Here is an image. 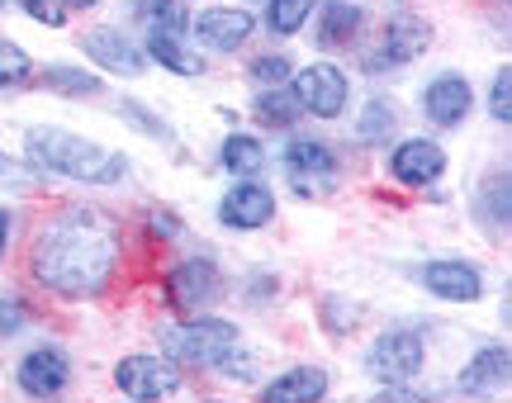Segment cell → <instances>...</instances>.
<instances>
[{
	"label": "cell",
	"instance_id": "1",
	"mask_svg": "<svg viewBox=\"0 0 512 403\" xmlns=\"http://www.w3.org/2000/svg\"><path fill=\"white\" fill-rule=\"evenodd\" d=\"M119 266V233L100 209L67 204L38 228L29 271L48 294L62 299H95L110 290Z\"/></svg>",
	"mask_w": 512,
	"mask_h": 403
},
{
	"label": "cell",
	"instance_id": "2",
	"mask_svg": "<svg viewBox=\"0 0 512 403\" xmlns=\"http://www.w3.org/2000/svg\"><path fill=\"white\" fill-rule=\"evenodd\" d=\"M24 157L43 176H67L81 185H119L128 176V157L110 147L76 138L67 129H29L24 133Z\"/></svg>",
	"mask_w": 512,
	"mask_h": 403
},
{
	"label": "cell",
	"instance_id": "3",
	"mask_svg": "<svg viewBox=\"0 0 512 403\" xmlns=\"http://www.w3.org/2000/svg\"><path fill=\"white\" fill-rule=\"evenodd\" d=\"M238 347V323L228 318H185L162 328V351L171 366H219Z\"/></svg>",
	"mask_w": 512,
	"mask_h": 403
},
{
	"label": "cell",
	"instance_id": "4",
	"mask_svg": "<svg viewBox=\"0 0 512 403\" xmlns=\"http://www.w3.org/2000/svg\"><path fill=\"white\" fill-rule=\"evenodd\" d=\"M162 290H166V304L176 313H200L223 294V275L209 257H190V261H181V266H171V275L162 280Z\"/></svg>",
	"mask_w": 512,
	"mask_h": 403
},
{
	"label": "cell",
	"instance_id": "5",
	"mask_svg": "<svg viewBox=\"0 0 512 403\" xmlns=\"http://www.w3.org/2000/svg\"><path fill=\"white\" fill-rule=\"evenodd\" d=\"M294 100H299V110L313 114V119H337V114L347 110V72L342 67H332V62H309L304 72H294Z\"/></svg>",
	"mask_w": 512,
	"mask_h": 403
},
{
	"label": "cell",
	"instance_id": "6",
	"mask_svg": "<svg viewBox=\"0 0 512 403\" xmlns=\"http://www.w3.org/2000/svg\"><path fill=\"white\" fill-rule=\"evenodd\" d=\"M366 370L380 380V385H408V380L422 370V337L413 328L384 332L380 342L370 347Z\"/></svg>",
	"mask_w": 512,
	"mask_h": 403
},
{
	"label": "cell",
	"instance_id": "7",
	"mask_svg": "<svg viewBox=\"0 0 512 403\" xmlns=\"http://www.w3.org/2000/svg\"><path fill=\"white\" fill-rule=\"evenodd\" d=\"M114 385L124 389V394H133L138 403H157L181 389V370L171 366L166 356H143L138 351V356H124L114 366Z\"/></svg>",
	"mask_w": 512,
	"mask_h": 403
},
{
	"label": "cell",
	"instance_id": "8",
	"mask_svg": "<svg viewBox=\"0 0 512 403\" xmlns=\"http://www.w3.org/2000/svg\"><path fill=\"white\" fill-rule=\"evenodd\" d=\"M432 48V24L422 15H408V10H399V15L384 19V38H380V57H366L370 72H384V67H403V62H413L418 53H427Z\"/></svg>",
	"mask_w": 512,
	"mask_h": 403
},
{
	"label": "cell",
	"instance_id": "9",
	"mask_svg": "<svg viewBox=\"0 0 512 403\" xmlns=\"http://www.w3.org/2000/svg\"><path fill=\"white\" fill-rule=\"evenodd\" d=\"M190 34L200 38V48H209V53H233L256 34V19L238 5H209L190 19Z\"/></svg>",
	"mask_w": 512,
	"mask_h": 403
},
{
	"label": "cell",
	"instance_id": "10",
	"mask_svg": "<svg viewBox=\"0 0 512 403\" xmlns=\"http://www.w3.org/2000/svg\"><path fill=\"white\" fill-rule=\"evenodd\" d=\"M285 166H290V181L299 195H318L337 176V152L328 143H318V138H294L285 147Z\"/></svg>",
	"mask_w": 512,
	"mask_h": 403
},
{
	"label": "cell",
	"instance_id": "11",
	"mask_svg": "<svg viewBox=\"0 0 512 403\" xmlns=\"http://www.w3.org/2000/svg\"><path fill=\"white\" fill-rule=\"evenodd\" d=\"M441 171H446V152L437 143H427V138H408L389 152V176L399 185H413V190H427V185L441 181Z\"/></svg>",
	"mask_w": 512,
	"mask_h": 403
},
{
	"label": "cell",
	"instance_id": "12",
	"mask_svg": "<svg viewBox=\"0 0 512 403\" xmlns=\"http://www.w3.org/2000/svg\"><path fill=\"white\" fill-rule=\"evenodd\" d=\"M275 219V195L261 181H238L228 195L219 200V223L238 228V233H252V228H266Z\"/></svg>",
	"mask_w": 512,
	"mask_h": 403
},
{
	"label": "cell",
	"instance_id": "13",
	"mask_svg": "<svg viewBox=\"0 0 512 403\" xmlns=\"http://www.w3.org/2000/svg\"><path fill=\"white\" fill-rule=\"evenodd\" d=\"M15 380L29 399H57V394L67 389V380H72V366H67V356L57 347H38L19 361Z\"/></svg>",
	"mask_w": 512,
	"mask_h": 403
},
{
	"label": "cell",
	"instance_id": "14",
	"mask_svg": "<svg viewBox=\"0 0 512 403\" xmlns=\"http://www.w3.org/2000/svg\"><path fill=\"white\" fill-rule=\"evenodd\" d=\"M470 105H475V91H470V81L456 76V72L427 81V91H422V114H427L437 129H456V124H465Z\"/></svg>",
	"mask_w": 512,
	"mask_h": 403
},
{
	"label": "cell",
	"instance_id": "15",
	"mask_svg": "<svg viewBox=\"0 0 512 403\" xmlns=\"http://www.w3.org/2000/svg\"><path fill=\"white\" fill-rule=\"evenodd\" d=\"M422 285L437 299H446V304H475L484 294V275L470 261H427L422 266Z\"/></svg>",
	"mask_w": 512,
	"mask_h": 403
},
{
	"label": "cell",
	"instance_id": "16",
	"mask_svg": "<svg viewBox=\"0 0 512 403\" xmlns=\"http://www.w3.org/2000/svg\"><path fill=\"white\" fill-rule=\"evenodd\" d=\"M81 53L91 57V62H100L105 72H119V76H138L147 67V57L119 29H86L81 34Z\"/></svg>",
	"mask_w": 512,
	"mask_h": 403
},
{
	"label": "cell",
	"instance_id": "17",
	"mask_svg": "<svg viewBox=\"0 0 512 403\" xmlns=\"http://www.w3.org/2000/svg\"><path fill=\"white\" fill-rule=\"evenodd\" d=\"M323 399H328V370L323 366H294L261 389V403H323Z\"/></svg>",
	"mask_w": 512,
	"mask_h": 403
},
{
	"label": "cell",
	"instance_id": "18",
	"mask_svg": "<svg viewBox=\"0 0 512 403\" xmlns=\"http://www.w3.org/2000/svg\"><path fill=\"white\" fill-rule=\"evenodd\" d=\"M366 29V5L361 0H328L318 10V43L323 48H347L351 38H361Z\"/></svg>",
	"mask_w": 512,
	"mask_h": 403
},
{
	"label": "cell",
	"instance_id": "19",
	"mask_svg": "<svg viewBox=\"0 0 512 403\" xmlns=\"http://www.w3.org/2000/svg\"><path fill=\"white\" fill-rule=\"evenodd\" d=\"M460 394H494L508 385V347H484L470 356V366L460 370Z\"/></svg>",
	"mask_w": 512,
	"mask_h": 403
},
{
	"label": "cell",
	"instance_id": "20",
	"mask_svg": "<svg viewBox=\"0 0 512 403\" xmlns=\"http://www.w3.org/2000/svg\"><path fill=\"white\" fill-rule=\"evenodd\" d=\"M219 162L233 181H256V176L266 171V147H261V138H252V133H228Z\"/></svg>",
	"mask_w": 512,
	"mask_h": 403
},
{
	"label": "cell",
	"instance_id": "21",
	"mask_svg": "<svg viewBox=\"0 0 512 403\" xmlns=\"http://www.w3.org/2000/svg\"><path fill=\"white\" fill-rule=\"evenodd\" d=\"M143 53H152V62H162L166 72H176V76H200L204 72V57L190 53L181 34H157V29H147Z\"/></svg>",
	"mask_w": 512,
	"mask_h": 403
},
{
	"label": "cell",
	"instance_id": "22",
	"mask_svg": "<svg viewBox=\"0 0 512 403\" xmlns=\"http://www.w3.org/2000/svg\"><path fill=\"white\" fill-rule=\"evenodd\" d=\"M128 10H133L138 24L157 29V34H185V29H190L181 0H128Z\"/></svg>",
	"mask_w": 512,
	"mask_h": 403
},
{
	"label": "cell",
	"instance_id": "23",
	"mask_svg": "<svg viewBox=\"0 0 512 403\" xmlns=\"http://www.w3.org/2000/svg\"><path fill=\"white\" fill-rule=\"evenodd\" d=\"M299 100H294L290 86H271V91H256V119L266 124V129H294V119H299Z\"/></svg>",
	"mask_w": 512,
	"mask_h": 403
},
{
	"label": "cell",
	"instance_id": "24",
	"mask_svg": "<svg viewBox=\"0 0 512 403\" xmlns=\"http://www.w3.org/2000/svg\"><path fill=\"white\" fill-rule=\"evenodd\" d=\"M479 219L494 233H508V171H494L479 190Z\"/></svg>",
	"mask_w": 512,
	"mask_h": 403
},
{
	"label": "cell",
	"instance_id": "25",
	"mask_svg": "<svg viewBox=\"0 0 512 403\" xmlns=\"http://www.w3.org/2000/svg\"><path fill=\"white\" fill-rule=\"evenodd\" d=\"M394 124H399V110H394V100L375 95L366 110H361V124H356V133H361V143H389Z\"/></svg>",
	"mask_w": 512,
	"mask_h": 403
},
{
	"label": "cell",
	"instance_id": "26",
	"mask_svg": "<svg viewBox=\"0 0 512 403\" xmlns=\"http://www.w3.org/2000/svg\"><path fill=\"white\" fill-rule=\"evenodd\" d=\"M313 15V0H271V10H266V29L280 38L299 34Z\"/></svg>",
	"mask_w": 512,
	"mask_h": 403
},
{
	"label": "cell",
	"instance_id": "27",
	"mask_svg": "<svg viewBox=\"0 0 512 403\" xmlns=\"http://www.w3.org/2000/svg\"><path fill=\"white\" fill-rule=\"evenodd\" d=\"M43 91H57V95H100V76L81 72V67H48L43 72Z\"/></svg>",
	"mask_w": 512,
	"mask_h": 403
},
{
	"label": "cell",
	"instance_id": "28",
	"mask_svg": "<svg viewBox=\"0 0 512 403\" xmlns=\"http://www.w3.org/2000/svg\"><path fill=\"white\" fill-rule=\"evenodd\" d=\"M29 76H34L29 53H24L19 43H10V38H0V91H15V86H24Z\"/></svg>",
	"mask_w": 512,
	"mask_h": 403
},
{
	"label": "cell",
	"instance_id": "29",
	"mask_svg": "<svg viewBox=\"0 0 512 403\" xmlns=\"http://www.w3.org/2000/svg\"><path fill=\"white\" fill-rule=\"evenodd\" d=\"M285 76H290V57L285 53H261L252 62V81L256 91H271V86H285Z\"/></svg>",
	"mask_w": 512,
	"mask_h": 403
},
{
	"label": "cell",
	"instance_id": "30",
	"mask_svg": "<svg viewBox=\"0 0 512 403\" xmlns=\"http://www.w3.org/2000/svg\"><path fill=\"white\" fill-rule=\"evenodd\" d=\"M489 114H494L503 129L512 124V72H508V67L494 76V91H489Z\"/></svg>",
	"mask_w": 512,
	"mask_h": 403
},
{
	"label": "cell",
	"instance_id": "31",
	"mask_svg": "<svg viewBox=\"0 0 512 403\" xmlns=\"http://www.w3.org/2000/svg\"><path fill=\"white\" fill-rule=\"evenodd\" d=\"M219 370L228 375V380H256V356H252V351H238V347H233L219 361Z\"/></svg>",
	"mask_w": 512,
	"mask_h": 403
},
{
	"label": "cell",
	"instance_id": "32",
	"mask_svg": "<svg viewBox=\"0 0 512 403\" xmlns=\"http://www.w3.org/2000/svg\"><path fill=\"white\" fill-rule=\"evenodd\" d=\"M328 318H323V328L328 332H337V337H342V332H351L356 328V309H347V304H342V299H328Z\"/></svg>",
	"mask_w": 512,
	"mask_h": 403
},
{
	"label": "cell",
	"instance_id": "33",
	"mask_svg": "<svg viewBox=\"0 0 512 403\" xmlns=\"http://www.w3.org/2000/svg\"><path fill=\"white\" fill-rule=\"evenodd\" d=\"M370 403H441V399L422 394V389H408V385H384V394H375Z\"/></svg>",
	"mask_w": 512,
	"mask_h": 403
},
{
	"label": "cell",
	"instance_id": "34",
	"mask_svg": "<svg viewBox=\"0 0 512 403\" xmlns=\"http://www.w3.org/2000/svg\"><path fill=\"white\" fill-rule=\"evenodd\" d=\"M19 328H24V304L0 294V337H15Z\"/></svg>",
	"mask_w": 512,
	"mask_h": 403
},
{
	"label": "cell",
	"instance_id": "35",
	"mask_svg": "<svg viewBox=\"0 0 512 403\" xmlns=\"http://www.w3.org/2000/svg\"><path fill=\"white\" fill-rule=\"evenodd\" d=\"M124 114H128V119H138V124H143V133H152V138H166V124L152 110H143L138 100H124Z\"/></svg>",
	"mask_w": 512,
	"mask_h": 403
},
{
	"label": "cell",
	"instance_id": "36",
	"mask_svg": "<svg viewBox=\"0 0 512 403\" xmlns=\"http://www.w3.org/2000/svg\"><path fill=\"white\" fill-rule=\"evenodd\" d=\"M0 185H10V190H24V185H29V176H24V171H19L5 152H0Z\"/></svg>",
	"mask_w": 512,
	"mask_h": 403
},
{
	"label": "cell",
	"instance_id": "37",
	"mask_svg": "<svg viewBox=\"0 0 512 403\" xmlns=\"http://www.w3.org/2000/svg\"><path fill=\"white\" fill-rule=\"evenodd\" d=\"M147 233H152V238H176L181 223L171 219V214H152V219H147Z\"/></svg>",
	"mask_w": 512,
	"mask_h": 403
},
{
	"label": "cell",
	"instance_id": "38",
	"mask_svg": "<svg viewBox=\"0 0 512 403\" xmlns=\"http://www.w3.org/2000/svg\"><path fill=\"white\" fill-rule=\"evenodd\" d=\"M10 228H15V214L0 204V261H5V252H10Z\"/></svg>",
	"mask_w": 512,
	"mask_h": 403
},
{
	"label": "cell",
	"instance_id": "39",
	"mask_svg": "<svg viewBox=\"0 0 512 403\" xmlns=\"http://www.w3.org/2000/svg\"><path fill=\"white\" fill-rule=\"evenodd\" d=\"M271 290H275V280H271V275H256V285H252L247 294H252V299H266Z\"/></svg>",
	"mask_w": 512,
	"mask_h": 403
},
{
	"label": "cell",
	"instance_id": "40",
	"mask_svg": "<svg viewBox=\"0 0 512 403\" xmlns=\"http://www.w3.org/2000/svg\"><path fill=\"white\" fill-rule=\"evenodd\" d=\"M91 5H100V0H62V10H91Z\"/></svg>",
	"mask_w": 512,
	"mask_h": 403
},
{
	"label": "cell",
	"instance_id": "41",
	"mask_svg": "<svg viewBox=\"0 0 512 403\" xmlns=\"http://www.w3.org/2000/svg\"><path fill=\"white\" fill-rule=\"evenodd\" d=\"M0 5H5V0H0Z\"/></svg>",
	"mask_w": 512,
	"mask_h": 403
}]
</instances>
